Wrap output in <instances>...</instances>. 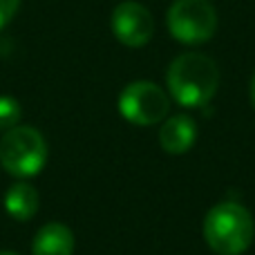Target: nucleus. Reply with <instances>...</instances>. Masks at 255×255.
<instances>
[{"mask_svg":"<svg viewBox=\"0 0 255 255\" xmlns=\"http://www.w3.org/2000/svg\"><path fill=\"white\" fill-rule=\"evenodd\" d=\"M170 110L168 94L150 81H134L126 85L119 97V112L134 126H154L163 121Z\"/></svg>","mask_w":255,"mask_h":255,"instance_id":"5","label":"nucleus"},{"mask_svg":"<svg viewBox=\"0 0 255 255\" xmlns=\"http://www.w3.org/2000/svg\"><path fill=\"white\" fill-rule=\"evenodd\" d=\"M168 29L184 45H202L217 29V11L211 0H175L168 7Z\"/></svg>","mask_w":255,"mask_h":255,"instance_id":"4","label":"nucleus"},{"mask_svg":"<svg viewBox=\"0 0 255 255\" xmlns=\"http://www.w3.org/2000/svg\"><path fill=\"white\" fill-rule=\"evenodd\" d=\"M253 217L242 204L222 202L208 211L204 220V238L220 255H240L253 242Z\"/></svg>","mask_w":255,"mask_h":255,"instance_id":"2","label":"nucleus"},{"mask_svg":"<svg viewBox=\"0 0 255 255\" xmlns=\"http://www.w3.org/2000/svg\"><path fill=\"white\" fill-rule=\"evenodd\" d=\"M34 255H72L74 253V235L61 222H49L36 233L31 242Z\"/></svg>","mask_w":255,"mask_h":255,"instance_id":"8","label":"nucleus"},{"mask_svg":"<svg viewBox=\"0 0 255 255\" xmlns=\"http://www.w3.org/2000/svg\"><path fill=\"white\" fill-rule=\"evenodd\" d=\"M4 208L18 222L31 220L38 211V193H36L34 186L25 184V181L13 184L4 195Z\"/></svg>","mask_w":255,"mask_h":255,"instance_id":"9","label":"nucleus"},{"mask_svg":"<svg viewBox=\"0 0 255 255\" xmlns=\"http://www.w3.org/2000/svg\"><path fill=\"white\" fill-rule=\"evenodd\" d=\"M172 99L184 108H202L220 88V67L211 56L186 52L170 63L166 72Z\"/></svg>","mask_w":255,"mask_h":255,"instance_id":"1","label":"nucleus"},{"mask_svg":"<svg viewBox=\"0 0 255 255\" xmlns=\"http://www.w3.org/2000/svg\"><path fill=\"white\" fill-rule=\"evenodd\" d=\"M20 119V103L11 97H0V130H11Z\"/></svg>","mask_w":255,"mask_h":255,"instance_id":"10","label":"nucleus"},{"mask_svg":"<svg viewBox=\"0 0 255 255\" xmlns=\"http://www.w3.org/2000/svg\"><path fill=\"white\" fill-rule=\"evenodd\" d=\"M0 255H18V253H11V251H0Z\"/></svg>","mask_w":255,"mask_h":255,"instance_id":"13","label":"nucleus"},{"mask_svg":"<svg viewBox=\"0 0 255 255\" xmlns=\"http://www.w3.org/2000/svg\"><path fill=\"white\" fill-rule=\"evenodd\" d=\"M195 139H197V126L186 115L170 117V119L161 126V132H159V143L170 154L188 152V150L193 148Z\"/></svg>","mask_w":255,"mask_h":255,"instance_id":"7","label":"nucleus"},{"mask_svg":"<svg viewBox=\"0 0 255 255\" xmlns=\"http://www.w3.org/2000/svg\"><path fill=\"white\" fill-rule=\"evenodd\" d=\"M47 161V143L36 128L13 126L0 139V166L13 177H34Z\"/></svg>","mask_w":255,"mask_h":255,"instance_id":"3","label":"nucleus"},{"mask_svg":"<svg viewBox=\"0 0 255 255\" xmlns=\"http://www.w3.org/2000/svg\"><path fill=\"white\" fill-rule=\"evenodd\" d=\"M18 7H20V0H0V29H2L7 22H11Z\"/></svg>","mask_w":255,"mask_h":255,"instance_id":"11","label":"nucleus"},{"mask_svg":"<svg viewBox=\"0 0 255 255\" xmlns=\"http://www.w3.org/2000/svg\"><path fill=\"white\" fill-rule=\"evenodd\" d=\"M251 103H253V108H255V74H253V79H251Z\"/></svg>","mask_w":255,"mask_h":255,"instance_id":"12","label":"nucleus"},{"mask_svg":"<svg viewBox=\"0 0 255 255\" xmlns=\"http://www.w3.org/2000/svg\"><path fill=\"white\" fill-rule=\"evenodd\" d=\"M112 34L126 47H143L154 34L152 13L134 0H124L115 7L110 18Z\"/></svg>","mask_w":255,"mask_h":255,"instance_id":"6","label":"nucleus"}]
</instances>
